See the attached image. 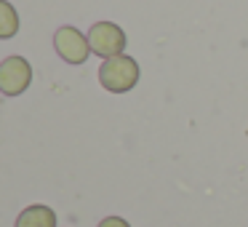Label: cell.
<instances>
[{"label":"cell","instance_id":"cell-2","mask_svg":"<svg viewBox=\"0 0 248 227\" xmlns=\"http://www.w3.org/2000/svg\"><path fill=\"white\" fill-rule=\"evenodd\" d=\"M88 43H91V51L96 56L112 59V56L123 54L125 32L115 22H96L91 30H88Z\"/></svg>","mask_w":248,"mask_h":227},{"label":"cell","instance_id":"cell-1","mask_svg":"<svg viewBox=\"0 0 248 227\" xmlns=\"http://www.w3.org/2000/svg\"><path fill=\"white\" fill-rule=\"evenodd\" d=\"M99 83L112 94H125L139 83V65L134 56L118 54L112 59H104L99 67Z\"/></svg>","mask_w":248,"mask_h":227},{"label":"cell","instance_id":"cell-7","mask_svg":"<svg viewBox=\"0 0 248 227\" xmlns=\"http://www.w3.org/2000/svg\"><path fill=\"white\" fill-rule=\"evenodd\" d=\"M99 227H131L125 219H120V216H107V219L99 222Z\"/></svg>","mask_w":248,"mask_h":227},{"label":"cell","instance_id":"cell-4","mask_svg":"<svg viewBox=\"0 0 248 227\" xmlns=\"http://www.w3.org/2000/svg\"><path fill=\"white\" fill-rule=\"evenodd\" d=\"M54 49L67 65H83L91 54V43L78 27H59L54 32Z\"/></svg>","mask_w":248,"mask_h":227},{"label":"cell","instance_id":"cell-5","mask_svg":"<svg viewBox=\"0 0 248 227\" xmlns=\"http://www.w3.org/2000/svg\"><path fill=\"white\" fill-rule=\"evenodd\" d=\"M16 227H56V214L48 206H27L19 214Z\"/></svg>","mask_w":248,"mask_h":227},{"label":"cell","instance_id":"cell-3","mask_svg":"<svg viewBox=\"0 0 248 227\" xmlns=\"http://www.w3.org/2000/svg\"><path fill=\"white\" fill-rule=\"evenodd\" d=\"M30 81H32V67L24 56H8L0 62V94L19 97L30 88Z\"/></svg>","mask_w":248,"mask_h":227},{"label":"cell","instance_id":"cell-6","mask_svg":"<svg viewBox=\"0 0 248 227\" xmlns=\"http://www.w3.org/2000/svg\"><path fill=\"white\" fill-rule=\"evenodd\" d=\"M19 32V14L8 0H0V40H8Z\"/></svg>","mask_w":248,"mask_h":227}]
</instances>
